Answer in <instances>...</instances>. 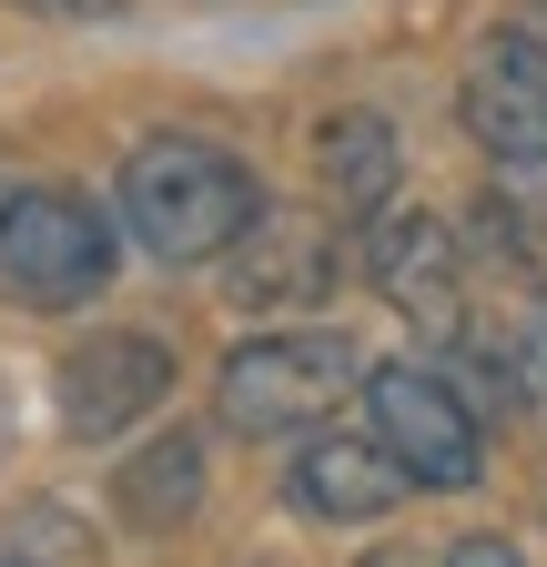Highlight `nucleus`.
I'll return each instance as SVG.
<instances>
[{"instance_id": "obj_1", "label": "nucleus", "mask_w": 547, "mask_h": 567, "mask_svg": "<svg viewBox=\"0 0 547 567\" xmlns=\"http://www.w3.org/2000/svg\"><path fill=\"white\" fill-rule=\"evenodd\" d=\"M264 203L274 193L254 183V163L224 153L214 132H153V142H132V153H122V183H112L122 234L143 244L153 264H173V274L183 264H224Z\"/></svg>"}, {"instance_id": "obj_2", "label": "nucleus", "mask_w": 547, "mask_h": 567, "mask_svg": "<svg viewBox=\"0 0 547 567\" xmlns=\"http://www.w3.org/2000/svg\"><path fill=\"white\" fill-rule=\"evenodd\" d=\"M345 405H365V354L324 324H274L214 365V415L234 436H314Z\"/></svg>"}, {"instance_id": "obj_3", "label": "nucleus", "mask_w": 547, "mask_h": 567, "mask_svg": "<svg viewBox=\"0 0 547 567\" xmlns=\"http://www.w3.org/2000/svg\"><path fill=\"white\" fill-rule=\"evenodd\" d=\"M112 224L122 213L72 183H11L0 203V305L11 315H82L112 284Z\"/></svg>"}, {"instance_id": "obj_4", "label": "nucleus", "mask_w": 547, "mask_h": 567, "mask_svg": "<svg viewBox=\"0 0 547 567\" xmlns=\"http://www.w3.org/2000/svg\"><path fill=\"white\" fill-rule=\"evenodd\" d=\"M365 425L395 446V466L416 476V496H466L487 476V405L456 385L446 354L365 365Z\"/></svg>"}, {"instance_id": "obj_5", "label": "nucleus", "mask_w": 547, "mask_h": 567, "mask_svg": "<svg viewBox=\"0 0 547 567\" xmlns=\"http://www.w3.org/2000/svg\"><path fill=\"white\" fill-rule=\"evenodd\" d=\"M355 244H365L375 295L416 324L426 344H456L476 324V264H466L456 224H436V213H416V203H385L375 224H355Z\"/></svg>"}, {"instance_id": "obj_6", "label": "nucleus", "mask_w": 547, "mask_h": 567, "mask_svg": "<svg viewBox=\"0 0 547 567\" xmlns=\"http://www.w3.org/2000/svg\"><path fill=\"white\" fill-rule=\"evenodd\" d=\"M163 395H173V344L143 334V324H102V334H82L51 365V415H61V436H72V446L132 436Z\"/></svg>"}, {"instance_id": "obj_7", "label": "nucleus", "mask_w": 547, "mask_h": 567, "mask_svg": "<svg viewBox=\"0 0 547 567\" xmlns=\"http://www.w3.org/2000/svg\"><path fill=\"white\" fill-rule=\"evenodd\" d=\"M334 264H345V244H334V213H305V203H264L244 244L224 254V295L244 315H305L334 295Z\"/></svg>"}, {"instance_id": "obj_8", "label": "nucleus", "mask_w": 547, "mask_h": 567, "mask_svg": "<svg viewBox=\"0 0 547 567\" xmlns=\"http://www.w3.org/2000/svg\"><path fill=\"white\" fill-rule=\"evenodd\" d=\"M295 507L305 517H324V527H375V517H395L405 496H416V476L395 466V446L375 436H345V425H314V436H295Z\"/></svg>"}, {"instance_id": "obj_9", "label": "nucleus", "mask_w": 547, "mask_h": 567, "mask_svg": "<svg viewBox=\"0 0 547 567\" xmlns=\"http://www.w3.org/2000/svg\"><path fill=\"white\" fill-rule=\"evenodd\" d=\"M395 173H405V153H395V122L385 112H324V132H314V183H324V213H334V224H375V213L395 203Z\"/></svg>"}, {"instance_id": "obj_10", "label": "nucleus", "mask_w": 547, "mask_h": 567, "mask_svg": "<svg viewBox=\"0 0 547 567\" xmlns=\"http://www.w3.org/2000/svg\"><path fill=\"white\" fill-rule=\"evenodd\" d=\"M193 507H203V436H193V425H173V436L132 446V456L112 466V517H122V527L163 537V527H183Z\"/></svg>"}, {"instance_id": "obj_11", "label": "nucleus", "mask_w": 547, "mask_h": 567, "mask_svg": "<svg viewBox=\"0 0 547 567\" xmlns=\"http://www.w3.org/2000/svg\"><path fill=\"white\" fill-rule=\"evenodd\" d=\"M466 334L497 354V375H507L517 415H537V425H547V284L507 274V305H497V315H476Z\"/></svg>"}, {"instance_id": "obj_12", "label": "nucleus", "mask_w": 547, "mask_h": 567, "mask_svg": "<svg viewBox=\"0 0 547 567\" xmlns=\"http://www.w3.org/2000/svg\"><path fill=\"white\" fill-rule=\"evenodd\" d=\"M456 112H466V132H476V153H487V163H517V153H547V102H537V92H517L507 71H487V61L466 71V92H456Z\"/></svg>"}, {"instance_id": "obj_13", "label": "nucleus", "mask_w": 547, "mask_h": 567, "mask_svg": "<svg viewBox=\"0 0 547 567\" xmlns=\"http://www.w3.org/2000/svg\"><path fill=\"white\" fill-rule=\"evenodd\" d=\"M487 71H507L517 92H537L547 102V0H527V11H507L497 31H487V51H476Z\"/></svg>"}, {"instance_id": "obj_14", "label": "nucleus", "mask_w": 547, "mask_h": 567, "mask_svg": "<svg viewBox=\"0 0 547 567\" xmlns=\"http://www.w3.org/2000/svg\"><path fill=\"white\" fill-rule=\"evenodd\" d=\"M497 224L517 234V244H547V153H517V163H497Z\"/></svg>"}, {"instance_id": "obj_15", "label": "nucleus", "mask_w": 547, "mask_h": 567, "mask_svg": "<svg viewBox=\"0 0 547 567\" xmlns=\"http://www.w3.org/2000/svg\"><path fill=\"white\" fill-rule=\"evenodd\" d=\"M436 567H527V557H517L507 537H456V547H446Z\"/></svg>"}, {"instance_id": "obj_16", "label": "nucleus", "mask_w": 547, "mask_h": 567, "mask_svg": "<svg viewBox=\"0 0 547 567\" xmlns=\"http://www.w3.org/2000/svg\"><path fill=\"white\" fill-rule=\"evenodd\" d=\"M11 11H41V21H112L122 0H11Z\"/></svg>"}, {"instance_id": "obj_17", "label": "nucleus", "mask_w": 547, "mask_h": 567, "mask_svg": "<svg viewBox=\"0 0 547 567\" xmlns=\"http://www.w3.org/2000/svg\"><path fill=\"white\" fill-rule=\"evenodd\" d=\"M375 567H426V557H405V547H395V557H375Z\"/></svg>"}, {"instance_id": "obj_18", "label": "nucleus", "mask_w": 547, "mask_h": 567, "mask_svg": "<svg viewBox=\"0 0 547 567\" xmlns=\"http://www.w3.org/2000/svg\"><path fill=\"white\" fill-rule=\"evenodd\" d=\"M0 203H11V173H0Z\"/></svg>"}]
</instances>
